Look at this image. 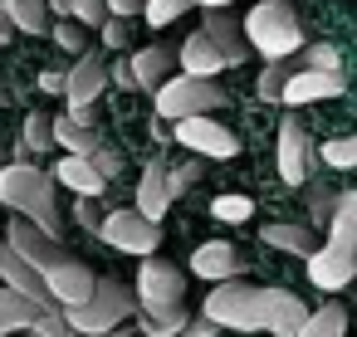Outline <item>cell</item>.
Instances as JSON below:
<instances>
[{"label": "cell", "instance_id": "53", "mask_svg": "<svg viewBox=\"0 0 357 337\" xmlns=\"http://www.w3.org/2000/svg\"><path fill=\"white\" fill-rule=\"evenodd\" d=\"M220 337H230V332H220Z\"/></svg>", "mask_w": 357, "mask_h": 337}, {"label": "cell", "instance_id": "42", "mask_svg": "<svg viewBox=\"0 0 357 337\" xmlns=\"http://www.w3.org/2000/svg\"><path fill=\"white\" fill-rule=\"evenodd\" d=\"M89 162H93V166H98V171H103V176H108V181H113V176H118V166H123V162H118V152H113V147H98V152H93V157H89Z\"/></svg>", "mask_w": 357, "mask_h": 337}, {"label": "cell", "instance_id": "25", "mask_svg": "<svg viewBox=\"0 0 357 337\" xmlns=\"http://www.w3.org/2000/svg\"><path fill=\"white\" fill-rule=\"evenodd\" d=\"M54 147H64L69 157H93V152L103 147V137H98L93 127H84V123H74V118L64 113V118H54Z\"/></svg>", "mask_w": 357, "mask_h": 337}, {"label": "cell", "instance_id": "32", "mask_svg": "<svg viewBox=\"0 0 357 337\" xmlns=\"http://www.w3.org/2000/svg\"><path fill=\"white\" fill-rule=\"evenodd\" d=\"M186 322H191L186 303L172 313H142V337H176V332H186Z\"/></svg>", "mask_w": 357, "mask_h": 337}, {"label": "cell", "instance_id": "37", "mask_svg": "<svg viewBox=\"0 0 357 337\" xmlns=\"http://www.w3.org/2000/svg\"><path fill=\"white\" fill-rule=\"evenodd\" d=\"M89 25H79V20H54V45L59 49H69V54H89V35H84Z\"/></svg>", "mask_w": 357, "mask_h": 337}, {"label": "cell", "instance_id": "18", "mask_svg": "<svg viewBox=\"0 0 357 337\" xmlns=\"http://www.w3.org/2000/svg\"><path fill=\"white\" fill-rule=\"evenodd\" d=\"M45 283H50V293H54L64 308H79V303H89V298H93V288H98V279L89 274V264H79L74 254H69L59 269H50V274H45Z\"/></svg>", "mask_w": 357, "mask_h": 337}, {"label": "cell", "instance_id": "4", "mask_svg": "<svg viewBox=\"0 0 357 337\" xmlns=\"http://www.w3.org/2000/svg\"><path fill=\"white\" fill-rule=\"evenodd\" d=\"M201 313L215 318L225 332H264V288H255L245 279H225L206 293Z\"/></svg>", "mask_w": 357, "mask_h": 337}, {"label": "cell", "instance_id": "7", "mask_svg": "<svg viewBox=\"0 0 357 337\" xmlns=\"http://www.w3.org/2000/svg\"><path fill=\"white\" fill-rule=\"evenodd\" d=\"M137 303H142V313H172V308H181L186 303V274L176 264H167V259L152 254L137 269Z\"/></svg>", "mask_w": 357, "mask_h": 337}, {"label": "cell", "instance_id": "50", "mask_svg": "<svg viewBox=\"0 0 357 337\" xmlns=\"http://www.w3.org/2000/svg\"><path fill=\"white\" fill-rule=\"evenodd\" d=\"M0 166H6V147H0Z\"/></svg>", "mask_w": 357, "mask_h": 337}, {"label": "cell", "instance_id": "20", "mask_svg": "<svg viewBox=\"0 0 357 337\" xmlns=\"http://www.w3.org/2000/svg\"><path fill=\"white\" fill-rule=\"evenodd\" d=\"M176 59H181V74H191V79H215V74L230 69V59L215 49V40H211L206 30H196V35L176 49Z\"/></svg>", "mask_w": 357, "mask_h": 337}, {"label": "cell", "instance_id": "36", "mask_svg": "<svg viewBox=\"0 0 357 337\" xmlns=\"http://www.w3.org/2000/svg\"><path fill=\"white\" fill-rule=\"evenodd\" d=\"M211 215L225 220V225H240V220L255 215V201H250V196H215V201H211Z\"/></svg>", "mask_w": 357, "mask_h": 337}, {"label": "cell", "instance_id": "30", "mask_svg": "<svg viewBox=\"0 0 357 337\" xmlns=\"http://www.w3.org/2000/svg\"><path fill=\"white\" fill-rule=\"evenodd\" d=\"M289 74H294V59H264V69H259V79H255V93H259L264 103H284Z\"/></svg>", "mask_w": 357, "mask_h": 337}, {"label": "cell", "instance_id": "31", "mask_svg": "<svg viewBox=\"0 0 357 337\" xmlns=\"http://www.w3.org/2000/svg\"><path fill=\"white\" fill-rule=\"evenodd\" d=\"M50 147H54V118L35 108L20 127V152H50Z\"/></svg>", "mask_w": 357, "mask_h": 337}, {"label": "cell", "instance_id": "45", "mask_svg": "<svg viewBox=\"0 0 357 337\" xmlns=\"http://www.w3.org/2000/svg\"><path fill=\"white\" fill-rule=\"evenodd\" d=\"M108 74H113V84H118V88H137V79H132V64H113Z\"/></svg>", "mask_w": 357, "mask_h": 337}, {"label": "cell", "instance_id": "49", "mask_svg": "<svg viewBox=\"0 0 357 337\" xmlns=\"http://www.w3.org/2000/svg\"><path fill=\"white\" fill-rule=\"evenodd\" d=\"M201 10H220V6H230V0H196Z\"/></svg>", "mask_w": 357, "mask_h": 337}, {"label": "cell", "instance_id": "46", "mask_svg": "<svg viewBox=\"0 0 357 337\" xmlns=\"http://www.w3.org/2000/svg\"><path fill=\"white\" fill-rule=\"evenodd\" d=\"M40 88H45V93H64V74H54V69L40 74Z\"/></svg>", "mask_w": 357, "mask_h": 337}, {"label": "cell", "instance_id": "22", "mask_svg": "<svg viewBox=\"0 0 357 337\" xmlns=\"http://www.w3.org/2000/svg\"><path fill=\"white\" fill-rule=\"evenodd\" d=\"M40 303L35 298H25L20 288H10V283H0V337H15V332H30L35 322H40Z\"/></svg>", "mask_w": 357, "mask_h": 337}, {"label": "cell", "instance_id": "10", "mask_svg": "<svg viewBox=\"0 0 357 337\" xmlns=\"http://www.w3.org/2000/svg\"><path fill=\"white\" fill-rule=\"evenodd\" d=\"M303 269H308V283H313V288L337 293V288H347V279H357V249H342V244L323 240V244L303 259Z\"/></svg>", "mask_w": 357, "mask_h": 337}, {"label": "cell", "instance_id": "5", "mask_svg": "<svg viewBox=\"0 0 357 337\" xmlns=\"http://www.w3.org/2000/svg\"><path fill=\"white\" fill-rule=\"evenodd\" d=\"M152 108H157V118L181 123V118H196V113L230 108V98H225V88H215V79H191V74H176V79H167V84L152 93Z\"/></svg>", "mask_w": 357, "mask_h": 337}, {"label": "cell", "instance_id": "21", "mask_svg": "<svg viewBox=\"0 0 357 337\" xmlns=\"http://www.w3.org/2000/svg\"><path fill=\"white\" fill-rule=\"evenodd\" d=\"M128 64H132L137 88H142V93H157V88L172 79V64H181V59H176V49H167V45H147V49H137Z\"/></svg>", "mask_w": 357, "mask_h": 337}, {"label": "cell", "instance_id": "19", "mask_svg": "<svg viewBox=\"0 0 357 337\" xmlns=\"http://www.w3.org/2000/svg\"><path fill=\"white\" fill-rule=\"evenodd\" d=\"M172 166L162 162V157H152L147 162V171H142V181H137V210L147 215V220H157L162 225V215H167V205L176 201L172 196V176H167Z\"/></svg>", "mask_w": 357, "mask_h": 337}, {"label": "cell", "instance_id": "24", "mask_svg": "<svg viewBox=\"0 0 357 337\" xmlns=\"http://www.w3.org/2000/svg\"><path fill=\"white\" fill-rule=\"evenodd\" d=\"M54 176H59V186H69L74 196H103V191H108V176H103L89 157H64V162L54 166Z\"/></svg>", "mask_w": 357, "mask_h": 337}, {"label": "cell", "instance_id": "1", "mask_svg": "<svg viewBox=\"0 0 357 337\" xmlns=\"http://www.w3.org/2000/svg\"><path fill=\"white\" fill-rule=\"evenodd\" d=\"M54 186H59V176L54 171H40L30 157L0 166V205H6L10 215L35 220L45 235L64 240V220H59V205H54Z\"/></svg>", "mask_w": 357, "mask_h": 337}, {"label": "cell", "instance_id": "13", "mask_svg": "<svg viewBox=\"0 0 357 337\" xmlns=\"http://www.w3.org/2000/svg\"><path fill=\"white\" fill-rule=\"evenodd\" d=\"M347 93V74H328V69H294L284 84V108H308L323 98H342Z\"/></svg>", "mask_w": 357, "mask_h": 337}, {"label": "cell", "instance_id": "51", "mask_svg": "<svg viewBox=\"0 0 357 337\" xmlns=\"http://www.w3.org/2000/svg\"><path fill=\"white\" fill-rule=\"evenodd\" d=\"M69 337H89V332H69Z\"/></svg>", "mask_w": 357, "mask_h": 337}, {"label": "cell", "instance_id": "35", "mask_svg": "<svg viewBox=\"0 0 357 337\" xmlns=\"http://www.w3.org/2000/svg\"><path fill=\"white\" fill-rule=\"evenodd\" d=\"M191 6H196V0H147V10H142V20H147L152 30H162V25L181 20V15H186Z\"/></svg>", "mask_w": 357, "mask_h": 337}, {"label": "cell", "instance_id": "52", "mask_svg": "<svg viewBox=\"0 0 357 337\" xmlns=\"http://www.w3.org/2000/svg\"><path fill=\"white\" fill-rule=\"evenodd\" d=\"M15 337H30V332H15Z\"/></svg>", "mask_w": 357, "mask_h": 337}, {"label": "cell", "instance_id": "29", "mask_svg": "<svg viewBox=\"0 0 357 337\" xmlns=\"http://www.w3.org/2000/svg\"><path fill=\"white\" fill-rule=\"evenodd\" d=\"M50 10H54L59 20H79V25H89V30H98V25L108 20V0H50Z\"/></svg>", "mask_w": 357, "mask_h": 337}, {"label": "cell", "instance_id": "14", "mask_svg": "<svg viewBox=\"0 0 357 337\" xmlns=\"http://www.w3.org/2000/svg\"><path fill=\"white\" fill-rule=\"evenodd\" d=\"M191 274H196V279H211V283H225V279H245L250 264H245V254H240L230 240H206V244L191 254Z\"/></svg>", "mask_w": 357, "mask_h": 337}, {"label": "cell", "instance_id": "26", "mask_svg": "<svg viewBox=\"0 0 357 337\" xmlns=\"http://www.w3.org/2000/svg\"><path fill=\"white\" fill-rule=\"evenodd\" d=\"M0 6H6V15L15 20V30H25V35H50L54 30L50 0H0Z\"/></svg>", "mask_w": 357, "mask_h": 337}, {"label": "cell", "instance_id": "48", "mask_svg": "<svg viewBox=\"0 0 357 337\" xmlns=\"http://www.w3.org/2000/svg\"><path fill=\"white\" fill-rule=\"evenodd\" d=\"M10 35H15V20L6 15V6H0V45H10Z\"/></svg>", "mask_w": 357, "mask_h": 337}, {"label": "cell", "instance_id": "11", "mask_svg": "<svg viewBox=\"0 0 357 337\" xmlns=\"http://www.w3.org/2000/svg\"><path fill=\"white\" fill-rule=\"evenodd\" d=\"M308 157H313V147H308L303 118L284 113V123H279V181L284 186H303L308 181Z\"/></svg>", "mask_w": 357, "mask_h": 337}, {"label": "cell", "instance_id": "12", "mask_svg": "<svg viewBox=\"0 0 357 337\" xmlns=\"http://www.w3.org/2000/svg\"><path fill=\"white\" fill-rule=\"evenodd\" d=\"M108 64H103V54H79L74 59V69L64 74V98H69V108H93L98 98H103V88H108Z\"/></svg>", "mask_w": 357, "mask_h": 337}, {"label": "cell", "instance_id": "47", "mask_svg": "<svg viewBox=\"0 0 357 337\" xmlns=\"http://www.w3.org/2000/svg\"><path fill=\"white\" fill-rule=\"evenodd\" d=\"M69 118H74V123H84V127H93V118H98V103H93V108H69Z\"/></svg>", "mask_w": 357, "mask_h": 337}, {"label": "cell", "instance_id": "33", "mask_svg": "<svg viewBox=\"0 0 357 337\" xmlns=\"http://www.w3.org/2000/svg\"><path fill=\"white\" fill-rule=\"evenodd\" d=\"M294 69H328V74H342V54L333 45H303L294 54Z\"/></svg>", "mask_w": 357, "mask_h": 337}, {"label": "cell", "instance_id": "27", "mask_svg": "<svg viewBox=\"0 0 357 337\" xmlns=\"http://www.w3.org/2000/svg\"><path fill=\"white\" fill-rule=\"evenodd\" d=\"M328 240L342 244V249H357V191H342V196H337V210H333Z\"/></svg>", "mask_w": 357, "mask_h": 337}, {"label": "cell", "instance_id": "38", "mask_svg": "<svg viewBox=\"0 0 357 337\" xmlns=\"http://www.w3.org/2000/svg\"><path fill=\"white\" fill-rule=\"evenodd\" d=\"M98 40H103V49H128V45H132V25H128L123 15H108V20L98 25Z\"/></svg>", "mask_w": 357, "mask_h": 337}, {"label": "cell", "instance_id": "8", "mask_svg": "<svg viewBox=\"0 0 357 337\" xmlns=\"http://www.w3.org/2000/svg\"><path fill=\"white\" fill-rule=\"evenodd\" d=\"M176 142L191 152V157H211V162H225L240 152V137L230 127H220L211 113H196V118H181L176 123Z\"/></svg>", "mask_w": 357, "mask_h": 337}, {"label": "cell", "instance_id": "17", "mask_svg": "<svg viewBox=\"0 0 357 337\" xmlns=\"http://www.w3.org/2000/svg\"><path fill=\"white\" fill-rule=\"evenodd\" d=\"M201 30H206V35L215 40V49H220V54L230 59V69H235V64H245V59L255 54V49H250V40H245V20H235V15H230L225 6H220V10H206Z\"/></svg>", "mask_w": 357, "mask_h": 337}, {"label": "cell", "instance_id": "15", "mask_svg": "<svg viewBox=\"0 0 357 337\" xmlns=\"http://www.w3.org/2000/svg\"><path fill=\"white\" fill-rule=\"evenodd\" d=\"M0 279H6L10 288H20L25 298H35V303H40L45 313H54V308H64V303H59V298L50 293V283H45V274H40V269H35L30 259H20V254H15L10 244H0Z\"/></svg>", "mask_w": 357, "mask_h": 337}, {"label": "cell", "instance_id": "39", "mask_svg": "<svg viewBox=\"0 0 357 337\" xmlns=\"http://www.w3.org/2000/svg\"><path fill=\"white\" fill-rule=\"evenodd\" d=\"M74 327H69V318H64V308H54V313H40V322L30 327V337H69Z\"/></svg>", "mask_w": 357, "mask_h": 337}, {"label": "cell", "instance_id": "44", "mask_svg": "<svg viewBox=\"0 0 357 337\" xmlns=\"http://www.w3.org/2000/svg\"><path fill=\"white\" fill-rule=\"evenodd\" d=\"M142 10H147V0H108V15H123V20H132Z\"/></svg>", "mask_w": 357, "mask_h": 337}, {"label": "cell", "instance_id": "34", "mask_svg": "<svg viewBox=\"0 0 357 337\" xmlns=\"http://www.w3.org/2000/svg\"><path fill=\"white\" fill-rule=\"evenodd\" d=\"M318 157H323V166H333V171H352V166H357V137L323 142V147H318Z\"/></svg>", "mask_w": 357, "mask_h": 337}, {"label": "cell", "instance_id": "16", "mask_svg": "<svg viewBox=\"0 0 357 337\" xmlns=\"http://www.w3.org/2000/svg\"><path fill=\"white\" fill-rule=\"evenodd\" d=\"M308 322V303L289 288H264V332L269 337H298Z\"/></svg>", "mask_w": 357, "mask_h": 337}, {"label": "cell", "instance_id": "9", "mask_svg": "<svg viewBox=\"0 0 357 337\" xmlns=\"http://www.w3.org/2000/svg\"><path fill=\"white\" fill-rule=\"evenodd\" d=\"M6 244L20 254V259H30L40 274H50V269H59L64 259H69V249H64V240H54V235H45L35 220H25V215H15L10 225H6Z\"/></svg>", "mask_w": 357, "mask_h": 337}, {"label": "cell", "instance_id": "40", "mask_svg": "<svg viewBox=\"0 0 357 337\" xmlns=\"http://www.w3.org/2000/svg\"><path fill=\"white\" fill-rule=\"evenodd\" d=\"M167 176H172V196H186V191L196 186V176H201V162L191 157L186 166H176V171H167Z\"/></svg>", "mask_w": 357, "mask_h": 337}, {"label": "cell", "instance_id": "28", "mask_svg": "<svg viewBox=\"0 0 357 337\" xmlns=\"http://www.w3.org/2000/svg\"><path fill=\"white\" fill-rule=\"evenodd\" d=\"M298 337H347V308H342V303H323V308H313Z\"/></svg>", "mask_w": 357, "mask_h": 337}, {"label": "cell", "instance_id": "41", "mask_svg": "<svg viewBox=\"0 0 357 337\" xmlns=\"http://www.w3.org/2000/svg\"><path fill=\"white\" fill-rule=\"evenodd\" d=\"M74 220H79V225H89V230H98V225H103L98 196H79V201H74Z\"/></svg>", "mask_w": 357, "mask_h": 337}, {"label": "cell", "instance_id": "6", "mask_svg": "<svg viewBox=\"0 0 357 337\" xmlns=\"http://www.w3.org/2000/svg\"><path fill=\"white\" fill-rule=\"evenodd\" d=\"M98 235H103V244H113V249H123V254H137V259H152L157 244H162V225L147 220L137 205H132V210H113V215H103Z\"/></svg>", "mask_w": 357, "mask_h": 337}, {"label": "cell", "instance_id": "23", "mask_svg": "<svg viewBox=\"0 0 357 337\" xmlns=\"http://www.w3.org/2000/svg\"><path fill=\"white\" fill-rule=\"evenodd\" d=\"M259 240H264L269 249H284V254H298V259H308V254L318 249L313 225H303V220H274V225H259Z\"/></svg>", "mask_w": 357, "mask_h": 337}, {"label": "cell", "instance_id": "43", "mask_svg": "<svg viewBox=\"0 0 357 337\" xmlns=\"http://www.w3.org/2000/svg\"><path fill=\"white\" fill-rule=\"evenodd\" d=\"M220 332H225V327H220L215 318H206V313H201L196 322H186V337H220Z\"/></svg>", "mask_w": 357, "mask_h": 337}, {"label": "cell", "instance_id": "2", "mask_svg": "<svg viewBox=\"0 0 357 337\" xmlns=\"http://www.w3.org/2000/svg\"><path fill=\"white\" fill-rule=\"evenodd\" d=\"M245 40L264 59H294L303 49V25H298L289 0H259L245 15Z\"/></svg>", "mask_w": 357, "mask_h": 337}, {"label": "cell", "instance_id": "3", "mask_svg": "<svg viewBox=\"0 0 357 337\" xmlns=\"http://www.w3.org/2000/svg\"><path fill=\"white\" fill-rule=\"evenodd\" d=\"M137 308H142V303H137V288H128V283H118V279H98L93 298L79 303V308H64V318H69L74 332L103 337V332H113V327H128Z\"/></svg>", "mask_w": 357, "mask_h": 337}]
</instances>
